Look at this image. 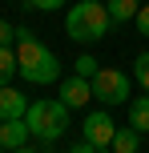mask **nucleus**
<instances>
[{
	"instance_id": "2",
	"label": "nucleus",
	"mask_w": 149,
	"mask_h": 153,
	"mask_svg": "<svg viewBox=\"0 0 149 153\" xmlns=\"http://www.w3.org/2000/svg\"><path fill=\"white\" fill-rule=\"evenodd\" d=\"M109 28H113V16H109L105 0H81L64 12V32L77 45H97V40L109 36Z\"/></svg>"
},
{
	"instance_id": "4",
	"label": "nucleus",
	"mask_w": 149,
	"mask_h": 153,
	"mask_svg": "<svg viewBox=\"0 0 149 153\" xmlns=\"http://www.w3.org/2000/svg\"><path fill=\"white\" fill-rule=\"evenodd\" d=\"M89 81H93V101H101L105 109L129 101V76L121 69H97V76H89Z\"/></svg>"
},
{
	"instance_id": "17",
	"label": "nucleus",
	"mask_w": 149,
	"mask_h": 153,
	"mask_svg": "<svg viewBox=\"0 0 149 153\" xmlns=\"http://www.w3.org/2000/svg\"><path fill=\"white\" fill-rule=\"evenodd\" d=\"M69 0H28V8L32 12H53V8H64Z\"/></svg>"
},
{
	"instance_id": "16",
	"label": "nucleus",
	"mask_w": 149,
	"mask_h": 153,
	"mask_svg": "<svg viewBox=\"0 0 149 153\" xmlns=\"http://www.w3.org/2000/svg\"><path fill=\"white\" fill-rule=\"evenodd\" d=\"M16 36H20V28H16V24H8L4 16H0V45H12Z\"/></svg>"
},
{
	"instance_id": "3",
	"label": "nucleus",
	"mask_w": 149,
	"mask_h": 153,
	"mask_svg": "<svg viewBox=\"0 0 149 153\" xmlns=\"http://www.w3.org/2000/svg\"><path fill=\"white\" fill-rule=\"evenodd\" d=\"M24 121H28V133L36 141H56L69 129V105H64L61 97H40V101L28 105Z\"/></svg>"
},
{
	"instance_id": "10",
	"label": "nucleus",
	"mask_w": 149,
	"mask_h": 153,
	"mask_svg": "<svg viewBox=\"0 0 149 153\" xmlns=\"http://www.w3.org/2000/svg\"><path fill=\"white\" fill-rule=\"evenodd\" d=\"M12 76H20L16 48H12V45H0V85H12Z\"/></svg>"
},
{
	"instance_id": "8",
	"label": "nucleus",
	"mask_w": 149,
	"mask_h": 153,
	"mask_svg": "<svg viewBox=\"0 0 149 153\" xmlns=\"http://www.w3.org/2000/svg\"><path fill=\"white\" fill-rule=\"evenodd\" d=\"M28 121L24 117H16V121H0V149L4 153H12V149H20V145H28Z\"/></svg>"
},
{
	"instance_id": "15",
	"label": "nucleus",
	"mask_w": 149,
	"mask_h": 153,
	"mask_svg": "<svg viewBox=\"0 0 149 153\" xmlns=\"http://www.w3.org/2000/svg\"><path fill=\"white\" fill-rule=\"evenodd\" d=\"M133 24H137V32H141V36H149V0H141V8H137Z\"/></svg>"
},
{
	"instance_id": "6",
	"label": "nucleus",
	"mask_w": 149,
	"mask_h": 153,
	"mask_svg": "<svg viewBox=\"0 0 149 153\" xmlns=\"http://www.w3.org/2000/svg\"><path fill=\"white\" fill-rule=\"evenodd\" d=\"M61 101H64L69 109H85L89 101H93V81H89V76H81V73L61 76Z\"/></svg>"
},
{
	"instance_id": "14",
	"label": "nucleus",
	"mask_w": 149,
	"mask_h": 153,
	"mask_svg": "<svg viewBox=\"0 0 149 153\" xmlns=\"http://www.w3.org/2000/svg\"><path fill=\"white\" fill-rule=\"evenodd\" d=\"M97 69H101V65H97V56H89V53H81L77 65H73V73H81V76H97Z\"/></svg>"
},
{
	"instance_id": "18",
	"label": "nucleus",
	"mask_w": 149,
	"mask_h": 153,
	"mask_svg": "<svg viewBox=\"0 0 149 153\" xmlns=\"http://www.w3.org/2000/svg\"><path fill=\"white\" fill-rule=\"evenodd\" d=\"M69 153H101V149H97L93 141H85V137H81L77 145H69Z\"/></svg>"
},
{
	"instance_id": "19",
	"label": "nucleus",
	"mask_w": 149,
	"mask_h": 153,
	"mask_svg": "<svg viewBox=\"0 0 149 153\" xmlns=\"http://www.w3.org/2000/svg\"><path fill=\"white\" fill-rule=\"evenodd\" d=\"M12 153H36V149H32V145H20V149H12Z\"/></svg>"
},
{
	"instance_id": "13",
	"label": "nucleus",
	"mask_w": 149,
	"mask_h": 153,
	"mask_svg": "<svg viewBox=\"0 0 149 153\" xmlns=\"http://www.w3.org/2000/svg\"><path fill=\"white\" fill-rule=\"evenodd\" d=\"M133 81L141 85V93H149V53H137V61H133Z\"/></svg>"
},
{
	"instance_id": "5",
	"label": "nucleus",
	"mask_w": 149,
	"mask_h": 153,
	"mask_svg": "<svg viewBox=\"0 0 149 153\" xmlns=\"http://www.w3.org/2000/svg\"><path fill=\"white\" fill-rule=\"evenodd\" d=\"M81 137L93 141L101 153L113 149V137H117V125H113V113L109 109H93V113L85 117V125H81Z\"/></svg>"
},
{
	"instance_id": "9",
	"label": "nucleus",
	"mask_w": 149,
	"mask_h": 153,
	"mask_svg": "<svg viewBox=\"0 0 149 153\" xmlns=\"http://www.w3.org/2000/svg\"><path fill=\"white\" fill-rule=\"evenodd\" d=\"M129 125L137 133H149V93L137 97V101H129Z\"/></svg>"
},
{
	"instance_id": "1",
	"label": "nucleus",
	"mask_w": 149,
	"mask_h": 153,
	"mask_svg": "<svg viewBox=\"0 0 149 153\" xmlns=\"http://www.w3.org/2000/svg\"><path fill=\"white\" fill-rule=\"evenodd\" d=\"M20 45H16V65H20V76L28 85H56L61 81V61L48 45H40L28 28H20Z\"/></svg>"
},
{
	"instance_id": "12",
	"label": "nucleus",
	"mask_w": 149,
	"mask_h": 153,
	"mask_svg": "<svg viewBox=\"0 0 149 153\" xmlns=\"http://www.w3.org/2000/svg\"><path fill=\"white\" fill-rule=\"evenodd\" d=\"M141 145V133L129 125V129H117V137H113V153H137Z\"/></svg>"
},
{
	"instance_id": "11",
	"label": "nucleus",
	"mask_w": 149,
	"mask_h": 153,
	"mask_svg": "<svg viewBox=\"0 0 149 153\" xmlns=\"http://www.w3.org/2000/svg\"><path fill=\"white\" fill-rule=\"evenodd\" d=\"M105 4H109V16H113V24H125V20H133V16H137L141 0H105Z\"/></svg>"
},
{
	"instance_id": "7",
	"label": "nucleus",
	"mask_w": 149,
	"mask_h": 153,
	"mask_svg": "<svg viewBox=\"0 0 149 153\" xmlns=\"http://www.w3.org/2000/svg\"><path fill=\"white\" fill-rule=\"evenodd\" d=\"M28 105H32V101L24 97L16 85H0V121H16V117H24Z\"/></svg>"
}]
</instances>
